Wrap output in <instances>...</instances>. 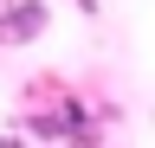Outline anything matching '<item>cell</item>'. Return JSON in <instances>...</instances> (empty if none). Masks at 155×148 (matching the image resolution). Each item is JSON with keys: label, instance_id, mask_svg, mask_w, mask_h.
<instances>
[{"label": "cell", "instance_id": "cell-1", "mask_svg": "<svg viewBox=\"0 0 155 148\" xmlns=\"http://www.w3.org/2000/svg\"><path fill=\"white\" fill-rule=\"evenodd\" d=\"M39 20H45L39 7H19L13 20H0V32H7V39H26V32H39Z\"/></svg>", "mask_w": 155, "mask_h": 148}, {"label": "cell", "instance_id": "cell-2", "mask_svg": "<svg viewBox=\"0 0 155 148\" xmlns=\"http://www.w3.org/2000/svg\"><path fill=\"white\" fill-rule=\"evenodd\" d=\"M78 7H84V13H97V0H78Z\"/></svg>", "mask_w": 155, "mask_h": 148}]
</instances>
